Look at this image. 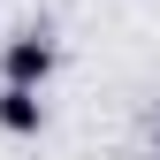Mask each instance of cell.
Listing matches in <instances>:
<instances>
[{"label":"cell","mask_w":160,"mask_h":160,"mask_svg":"<svg viewBox=\"0 0 160 160\" xmlns=\"http://www.w3.org/2000/svg\"><path fill=\"white\" fill-rule=\"evenodd\" d=\"M0 130L8 137H38L46 130V92H8L0 84Z\"/></svg>","instance_id":"obj_2"},{"label":"cell","mask_w":160,"mask_h":160,"mask_svg":"<svg viewBox=\"0 0 160 160\" xmlns=\"http://www.w3.org/2000/svg\"><path fill=\"white\" fill-rule=\"evenodd\" d=\"M53 69H61V46H53L46 23H23L8 46H0V84H8V92H46Z\"/></svg>","instance_id":"obj_1"},{"label":"cell","mask_w":160,"mask_h":160,"mask_svg":"<svg viewBox=\"0 0 160 160\" xmlns=\"http://www.w3.org/2000/svg\"><path fill=\"white\" fill-rule=\"evenodd\" d=\"M152 160H160V152H152Z\"/></svg>","instance_id":"obj_3"}]
</instances>
